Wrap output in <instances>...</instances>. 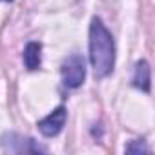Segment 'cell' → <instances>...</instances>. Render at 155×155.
<instances>
[{"label": "cell", "instance_id": "obj_1", "mask_svg": "<svg viewBox=\"0 0 155 155\" xmlns=\"http://www.w3.org/2000/svg\"><path fill=\"white\" fill-rule=\"evenodd\" d=\"M90 60L97 79H104L115 66V42L101 18H93L90 26Z\"/></svg>", "mask_w": 155, "mask_h": 155}, {"label": "cell", "instance_id": "obj_2", "mask_svg": "<svg viewBox=\"0 0 155 155\" xmlns=\"http://www.w3.org/2000/svg\"><path fill=\"white\" fill-rule=\"evenodd\" d=\"M60 73H62V84L66 88H69V90L79 88L84 82V79H86V64H84V58L81 55H69L62 62Z\"/></svg>", "mask_w": 155, "mask_h": 155}, {"label": "cell", "instance_id": "obj_3", "mask_svg": "<svg viewBox=\"0 0 155 155\" xmlns=\"http://www.w3.org/2000/svg\"><path fill=\"white\" fill-rule=\"evenodd\" d=\"M2 146L6 151L11 153H29V151H46V148L38 146L33 139L29 137H22L18 133H6L2 137Z\"/></svg>", "mask_w": 155, "mask_h": 155}, {"label": "cell", "instance_id": "obj_4", "mask_svg": "<svg viewBox=\"0 0 155 155\" xmlns=\"http://www.w3.org/2000/svg\"><path fill=\"white\" fill-rule=\"evenodd\" d=\"M64 124H66V108L60 106V108H57L53 113H49L48 117H44L38 122V130L46 137H55V135L60 133Z\"/></svg>", "mask_w": 155, "mask_h": 155}, {"label": "cell", "instance_id": "obj_5", "mask_svg": "<svg viewBox=\"0 0 155 155\" xmlns=\"http://www.w3.org/2000/svg\"><path fill=\"white\" fill-rule=\"evenodd\" d=\"M133 86L142 90V91H150V66L146 60H139L133 71Z\"/></svg>", "mask_w": 155, "mask_h": 155}, {"label": "cell", "instance_id": "obj_6", "mask_svg": "<svg viewBox=\"0 0 155 155\" xmlns=\"http://www.w3.org/2000/svg\"><path fill=\"white\" fill-rule=\"evenodd\" d=\"M42 48L38 42H29L24 49V64L28 69H38L40 68V62H42V55H40Z\"/></svg>", "mask_w": 155, "mask_h": 155}, {"label": "cell", "instance_id": "obj_7", "mask_svg": "<svg viewBox=\"0 0 155 155\" xmlns=\"http://www.w3.org/2000/svg\"><path fill=\"white\" fill-rule=\"evenodd\" d=\"M126 151H128V153H139V151L148 153V151H150V148H148L142 140H135V142H131V144H128V146H126Z\"/></svg>", "mask_w": 155, "mask_h": 155}, {"label": "cell", "instance_id": "obj_8", "mask_svg": "<svg viewBox=\"0 0 155 155\" xmlns=\"http://www.w3.org/2000/svg\"><path fill=\"white\" fill-rule=\"evenodd\" d=\"M8 2H11V0H8Z\"/></svg>", "mask_w": 155, "mask_h": 155}]
</instances>
